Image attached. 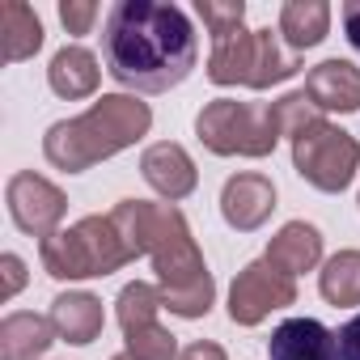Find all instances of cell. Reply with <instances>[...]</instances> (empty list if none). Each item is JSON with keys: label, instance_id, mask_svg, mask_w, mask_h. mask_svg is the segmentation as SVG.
I'll return each mask as SVG.
<instances>
[{"label": "cell", "instance_id": "obj_1", "mask_svg": "<svg viewBox=\"0 0 360 360\" xmlns=\"http://www.w3.org/2000/svg\"><path fill=\"white\" fill-rule=\"evenodd\" d=\"M102 64L127 94H165L200 64V34L178 5L119 0L102 26Z\"/></svg>", "mask_w": 360, "mask_h": 360}, {"label": "cell", "instance_id": "obj_2", "mask_svg": "<svg viewBox=\"0 0 360 360\" xmlns=\"http://www.w3.org/2000/svg\"><path fill=\"white\" fill-rule=\"evenodd\" d=\"M148 127H153L148 102H140L136 94H102L85 115L60 119V123L47 127L43 157L64 174H85L98 161L131 148L136 140H144Z\"/></svg>", "mask_w": 360, "mask_h": 360}, {"label": "cell", "instance_id": "obj_3", "mask_svg": "<svg viewBox=\"0 0 360 360\" xmlns=\"http://www.w3.org/2000/svg\"><path fill=\"white\" fill-rule=\"evenodd\" d=\"M153 271H157V288H161V305L178 318H204L217 301V284L212 271L191 238L187 217L174 204H161L157 212V229H153V246H148Z\"/></svg>", "mask_w": 360, "mask_h": 360}, {"label": "cell", "instance_id": "obj_4", "mask_svg": "<svg viewBox=\"0 0 360 360\" xmlns=\"http://www.w3.org/2000/svg\"><path fill=\"white\" fill-rule=\"evenodd\" d=\"M39 259L51 280H98V276H110V271L136 263V255L127 250L110 212L85 217V221L51 233L47 242H39Z\"/></svg>", "mask_w": 360, "mask_h": 360}, {"label": "cell", "instance_id": "obj_5", "mask_svg": "<svg viewBox=\"0 0 360 360\" xmlns=\"http://www.w3.org/2000/svg\"><path fill=\"white\" fill-rule=\"evenodd\" d=\"M301 72L297 51L280 47V30H238L229 39L212 43L208 56V81L212 85H246V89H271L280 81H292Z\"/></svg>", "mask_w": 360, "mask_h": 360}, {"label": "cell", "instance_id": "obj_6", "mask_svg": "<svg viewBox=\"0 0 360 360\" xmlns=\"http://www.w3.org/2000/svg\"><path fill=\"white\" fill-rule=\"evenodd\" d=\"M195 136L217 157H271L280 140L271 102H233V98L208 102L195 115Z\"/></svg>", "mask_w": 360, "mask_h": 360}, {"label": "cell", "instance_id": "obj_7", "mask_svg": "<svg viewBox=\"0 0 360 360\" xmlns=\"http://www.w3.org/2000/svg\"><path fill=\"white\" fill-rule=\"evenodd\" d=\"M292 169L322 195H343L360 169V140L326 119L309 123L292 140Z\"/></svg>", "mask_w": 360, "mask_h": 360}, {"label": "cell", "instance_id": "obj_8", "mask_svg": "<svg viewBox=\"0 0 360 360\" xmlns=\"http://www.w3.org/2000/svg\"><path fill=\"white\" fill-rule=\"evenodd\" d=\"M297 305V280L276 271L267 259H255L238 271L233 288H229V318L238 326H259L267 314Z\"/></svg>", "mask_w": 360, "mask_h": 360}, {"label": "cell", "instance_id": "obj_9", "mask_svg": "<svg viewBox=\"0 0 360 360\" xmlns=\"http://www.w3.org/2000/svg\"><path fill=\"white\" fill-rule=\"evenodd\" d=\"M5 204H9V217L22 233L47 242L51 233H60V221L68 212V200L64 191L51 183V178L34 174V169H22L9 178V187H5Z\"/></svg>", "mask_w": 360, "mask_h": 360}, {"label": "cell", "instance_id": "obj_10", "mask_svg": "<svg viewBox=\"0 0 360 360\" xmlns=\"http://www.w3.org/2000/svg\"><path fill=\"white\" fill-rule=\"evenodd\" d=\"M140 174H144V183H148L165 204L187 200V195L200 187V169H195L191 153H187L183 144H174V140L148 144L144 157H140Z\"/></svg>", "mask_w": 360, "mask_h": 360}, {"label": "cell", "instance_id": "obj_11", "mask_svg": "<svg viewBox=\"0 0 360 360\" xmlns=\"http://www.w3.org/2000/svg\"><path fill=\"white\" fill-rule=\"evenodd\" d=\"M276 212V183L267 174H233L225 191H221V217L229 229L238 233H255L259 225H267V217Z\"/></svg>", "mask_w": 360, "mask_h": 360}, {"label": "cell", "instance_id": "obj_12", "mask_svg": "<svg viewBox=\"0 0 360 360\" xmlns=\"http://www.w3.org/2000/svg\"><path fill=\"white\" fill-rule=\"evenodd\" d=\"M271 360H339V335L318 318H284L267 339Z\"/></svg>", "mask_w": 360, "mask_h": 360}, {"label": "cell", "instance_id": "obj_13", "mask_svg": "<svg viewBox=\"0 0 360 360\" xmlns=\"http://www.w3.org/2000/svg\"><path fill=\"white\" fill-rule=\"evenodd\" d=\"M305 94L318 110L356 115L360 110V68L352 60H322L305 72Z\"/></svg>", "mask_w": 360, "mask_h": 360}, {"label": "cell", "instance_id": "obj_14", "mask_svg": "<svg viewBox=\"0 0 360 360\" xmlns=\"http://www.w3.org/2000/svg\"><path fill=\"white\" fill-rule=\"evenodd\" d=\"M47 85L56 98L64 102H81V98H94L98 85H102V68H98V56L89 47H60L51 56V68H47Z\"/></svg>", "mask_w": 360, "mask_h": 360}, {"label": "cell", "instance_id": "obj_15", "mask_svg": "<svg viewBox=\"0 0 360 360\" xmlns=\"http://www.w3.org/2000/svg\"><path fill=\"white\" fill-rule=\"evenodd\" d=\"M51 326L64 343H77V347H89L102 326H106V314H102V301L94 292H60L51 301Z\"/></svg>", "mask_w": 360, "mask_h": 360}, {"label": "cell", "instance_id": "obj_16", "mask_svg": "<svg viewBox=\"0 0 360 360\" xmlns=\"http://www.w3.org/2000/svg\"><path fill=\"white\" fill-rule=\"evenodd\" d=\"M276 271L284 276H301V271H314L322 263V233L305 221H288L271 242H267V255H263Z\"/></svg>", "mask_w": 360, "mask_h": 360}, {"label": "cell", "instance_id": "obj_17", "mask_svg": "<svg viewBox=\"0 0 360 360\" xmlns=\"http://www.w3.org/2000/svg\"><path fill=\"white\" fill-rule=\"evenodd\" d=\"M51 343H56L51 318L22 309V314H9L0 322V360H39V356H47Z\"/></svg>", "mask_w": 360, "mask_h": 360}, {"label": "cell", "instance_id": "obj_18", "mask_svg": "<svg viewBox=\"0 0 360 360\" xmlns=\"http://www.w3.org/2000/svg\"><path fill=\"white\" fill-rule=\"evenodd\" d=\"M43 47V22L22 0H5L0 5V56L5 64H22Z\"/></svg>", "mask_w": 360, "mask_h": 360}, {"label": "cell", "instance_id": "obj_19", "mask_svg": "<svg viewBox=\"0 0 360 360\" xmlns=\"http://www.w3.org/2000/svg\"><path fill=\"white\" fill-rule=\"evenodd\" d=\"M276 30L292 51H309L330 34V5L326 0H284Z\"/></svg>", "mask_w": 360, "mask_h": 360}, {"label": "cell", "instance_id": "obj_20", "mask_svg": "<svg viewBox=\"0 0 360 360\" xmlns=\"http://www.w3.org/2000/svg\"><path fill=\"white\" fill-rule=\"evenodd\" d=\"M318 288L335 309L360 305V250H339L322 263L318 271Z\"/></svg>", "mask_w": 360, "mask_h": 360}, {"label": "cell", "instance_id": "obj_21", "mask_svg": "<svg viewBox=\"0 0 360 360\" xmlns=\"http://www.w3.org/2000/svg\"><path fill=\"white\" fill-rule=\"evenodd\" d=\"M161 309H165V305H161V288L148 284V280L123 284V292H119V301H115V314H119V326H123V330H136V326L157 322Z\"/></svg>", "mask_w": 360, "mask_h": 360}, {"label": "cell", "instance_id": "obj_22", "mask_svg": "<svg viewBox=\"0 0 360 360\" xmlns=\"http://www.w3.org/2000/svg\"><path fill=\"white\" fill-rule=\"evenodd\" d=\"M123 343H127V356L131 360H178V356H183V352H178V339L161 322L123 330Z\"/></svg>", "mask_w": 360, "mask_h": 360}, {"label": "cell", "instance_id": "obj_23", "mask_svg": "<svg viewBox=\"0 0 360 360\" xmlns=\"http://www.w3.org/2000/svg\"><path fill=\"white\" fill-rule=\"evenodd\" d=\"M271 119H276V131H280V136L297 140L309 123H318V119H322V110H318V106H314V98L301 89V94H284L280 102H271Z\"/></svg>", "mask_w": 360, "mask_h": 360}, {"label": "cell", "instance_id": "obj_24", "mask_svg": "<svg viewBox=\"0 0 360 360\" xmlns=\"http://www.w3.org/2000/svg\"><path fill=\"white\" fill-rule=\"evenodd\" d=\"M195 13L208 26L212 43L229 39V34H238L246 26V5H242V0H195Z\"/></svg>", "mask_w": 360, "mask_h": 360}, {"label": "cell", "instance_id": "obj_25", "mask_svg": "<svg viewBox=\"0 0 360 360\" xmlns=\"http://www.w3.org/2000/svg\"><path fill=\"white\" fill-rule=\"evenodd\" d=\"M60 22L68 34H89V26L98 22V5L94 0H64L60 5Z\"/></svg>", "mask_w": 360, "mask_h": 360}, {"label": "cell", "instance_id": "obj_26", "mask_svg": "<svg viewBox=\"0 0 360 360\" xmlns=\"http://www.w3.org/2000/svg\"><path fill=\"white\" fill-rule=\"evenodd\" d=\"M0 271H5V284H0V301H13L22 288H26V263L18 255H5L0 259Z\"/></svg>", "mask_w": 360, "mask_h": 360}, {"label": "cell", "instance_id": "obj_27", "mask_svg": "<svg viewBox=\"0 0 360 360\" xmlns=\"http://www.w3.org/2000/svg\"><path fill=\"white\" fill-rule=\"evenodd\" d=\"M339 360H360V314L339 326Z\"/></svg>", "mask_w": 360, "mask_h": 360}, {"label": "cell", "instance_id": "obj_28", "mask_svg": "<svg viewBox=\"0 0 360 360\" xmlns=\"http://www.w3.org/2000/svg\"><path fill=\"white\" fill-rule=\"evenodd\" d=\"M178 360H229V356H225L221 343H212V339H195V343L183 347V356H178Z\"/></svg>", "mask_w": 360, "mask_h": 360}, {"label": "cell", "instance_id": "obj_29", "mask_svg": "<svg viewBox=\"0 0 360 360\" xmlns=\"http://www.w3.org/2000/svg\"><path fill=\"white\" fill-rule=\"evenodd\" d=\"M343 34H347V43L360 56V0H347V5H343Z\"/></svg>", "mask_w": 360, "mask_h": 360}, {"label": "cell", "instance_id": "obj_30", "mask_svg": "<svg viewBox=\"0 0 360 360\" xmlns=\"http://www.w3.org/2000/svg\"><path fill=\"white\" fill-rule=\"evenodd\" d=\"M115 360H131V356H127V352H123V356H115Z\"/></svg>", "mask_w": 360, "mask_h": 360}]
</instances>
